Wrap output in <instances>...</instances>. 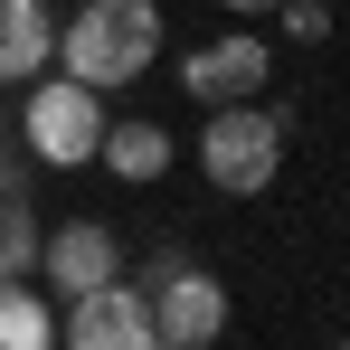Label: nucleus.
Masks as SVG:
<instances>
[{
  "label": "nucleus",
  "mask_w": 350,
  "mask_h": 350,
  "mask_svg": "<svg viewBox=\"0 0 350 350\" xmlns=\"http://www.w3.org/2000/svg\"><path fill=\"white\" fill-rule=\"evenodd\" d=\"M152 57H161V10L152 0H85L57 29V66L85 76L95 95H123L133 76H152Z\"/></svg>",
  "instance_id": "1"
},
{
  "label": "nucleus",
  "mask_w": 350,
  "mask_h": 350,
  "mask_svg": "<svg viewBox=\"0 0 350 350\" xmlns=\"http://www.w3.org/2000/svg\"><path fill=\"white\" fill-rule=\"evenodd\" d=\"M199 171L208 189H228V199H256V189H275L284 171V105H208L199 123Z\"/></svg>",
  "instance_id": "2"
},
{
  "label": "nucleus",
  "mask_w": 350,
  "mask_h": 350,
  "mask_svg": "<svg viewBox=\"0 0 350 350\" xmlns=\"http://www.w3.org/2000/svg\"><path fill=\"white\" fill-rule=\"evenodd\" d=\"M19 142L48 161V171H76V161H95V142H105V95L85 85V76H29V95H19Z\"/></svg>",
  "instance_id": "3"
},
{
  "label": "nucleus",
  "mask_w": 350,
  "mask_h": 350,
  "mask_svg": "<svg viewBox=\"0 0 350 350\" xmlns=\"http://www.w3.org/2000/svg\"><path fill=\"white\" fill-rule=\"evenodd\" d=\"M152 284V341H171V350H208L218 332H228V284L208 275V265H152L142 275Z\"/></svg>",
  "instance_id": "4"
},
{
  "label": "nucleus",
  "mask_w": 350,
  "mask_h": 350,
  "mask_svg": "<svg viewBox=\"0 0 350 350\" xmlns=\"http://www.w3.org/2000/svg\"><path fill=\"white\" fill-rule=\"evenodd\" d=\"M57 341H76V350H152V293H133L123 275H105V284H85V293H66Z\"/></svg>",
  "instance_id": "5"
},
{
  "label": "nucleus",
  "mask_w": 350,
  "mask_h": 350,
  "mask_svg": "<svg viewBox=\"0 0 350 350\" xmlns=\"http://www.w3.org/2000/svg\"><path fill=\"white\" fill-rule=\"evenodd\" d=\"M265 76H275V48L256 29H228V38H208V48L180 57V85L199 105H246V95H265Z\"/></svg>",
  "instance_id": "6"
},
{
  "label": "nucleus",
  "mask_w": 350,
  "mask_h": 350,
  "mask_svg": "<svg viewBox=\"0 0 350 350\" xmlns=\"http://www.w3.org/2000/svg\"><path fill=\"white\" fill-rule=\"evenodd\" d=\"M38 275L57 293H85V284H105V275H123V237L105 218H66V228L38 237Z\"/></svg>",
  "instance_id": "7"
},
{
  "label": "nucleus",
  "mask_w": 350,
  "mask_h": 350,
  "mask_svg": "<svg viewBox=\"0 0 350 350\" xmlns=\"http://www.w3.org/2000/svg\"><path fill=\"white\" fill-rule=\"evenodd\" d=\"M57 66V19L48 0H0V85H29Z\"/></svg>",
  "instance_id": "8"
},
{
  "label": "nucleus",
  "mask_w": 350,
  "mask_h": 350,
  "mask_svg": "<svg viewBox=\"0 0 350 350\" xmlns=\"http://www.w3.org/2000/svg\"><path fill=\"white\" fill-rule=\"evenodd\" d=\"M95 161H105L114 180H133V189H142V180H161V171H171V123H105Z\"/></svg>",
  "instance_id": "9"
},
{
  "label": "nucleus",
  "mask_w": 350,
  "mask_h": 350,
  "mask_svg": "<svg viewBox=\"0 0 350 350\" xmlns=\"http://www.w3.org/2000/svg\"><path fill=\"white\" fill-rule=\"evenodd\" d=\"M57 341V312L29 293V275H0V350H48Z\"/></svg>",
  "instance_id": "10"
},
{
  "label": "nucleus",
  "mask_w": 350,
  "mask_h": 350,
  "mask_svg": "<svg viewBox=\"0 0 350 350\" xmlns=\"http://www.w3.org/2000/svg\"><path fill=\"white\" fill-rule=\"evenodd\" d=\"M38 265V208L29 189H0V275H29Z\"/></svg>",
  "instance_id": "11"
},
{
  "label": "nucleus",
  "mask_w": 350,
  "mask_h": 350,
  "mask_svg": "<svg viewBox=\"0 0 350 350\" xmlns=\"http://www.w3.org/2000/svg\"><path fill=\"white\" fill-rule=\"evenodd\" d=\"M275 19H284V38H303V48H312V38L332 29V0H275Z\"/></svg>",
  "instance_id": "12"
},
{
  "label": "nucleus",
  "mask_w": 350,
  "mask_h": 350,
  "mask_svg": "<svg viewBox=\"0 0 350 350\" xmlns=\"http://www.w3.org/2000/svg\"><path fill=\"white\" fill-rule=\"evenodd\" d=\"M228 10H237V19H246V10H275V0H228Z\"/></svg>",
  "instance_id": "13"
},
{
  "label": "nucleus",
  "mask_w": 350,
  "mask_h": 350,
  "mask_svg": "<svg viewBox=\"0 0 350 350\" xmlns=\"http://www.w3.org/2000/svg\"><path fill=\"white\" fill-rule=\"evenodd\" d=\"M0 189H19V171H10V152H0Z\"/></svg>",
  "instance_id": "14"
}]
</instances>
